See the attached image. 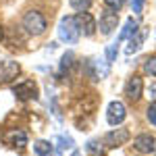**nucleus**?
<instances>
[{
    "mask_svg": "<svg viewBox=\"0 0 156 156\" xmlns=\"http://www.w3.org/2000/svg\"><path fill=\"white\" fill-rule=\"evenodd\" d=\"M117 23H119V15L115 11L108 9L106 12H102V17H100V31H102V36H110L117 29Z\"/></svg>",
    "mask_w": 156,
    "mask_h": 156,
    "instance_id": "nucleus-9",
    "label": "nucleus"
},
{
    "mask_svg": "<svg viewBox=\"0 0 156 156\" xmlns=\"http://www.w3.org/2000/svg\"><path fill=\"white\" fill-rule=\"evenodd\" d=\"M58 148H60V150H65V148H73V140H71V137H65V135H60V137H58Z\"/></svg>",
    "mask_w": 156,
    "mask_h": 156,
    "instance_id": "nucleus-23",
    "label": "nucleus"
},
{
    "mask_svg": "<svg viewBox=\"0 0 156 156\" xmlns=\"http://www.w3.org/2000/svg\"><path fill=\"white\" fill-rule=\"evenodd\" d=\"M127 117V110H125V104L119 102V100H115V102H110L106 108V121L110 125H121L123 121Z\"/></svg>",
    "mask_w": 156,
    "mask_h": 156,
    "instance_id": "nucleus-3",
    "label": "nucleus"
},
{
    "mask_svg": "<svg viewBox=\"0 0 156 156\" xmlns=\"http://www.w3.org/2000/svg\"><path fill=\"white\" fill-rule=\"evenodd\" d=\"M87 152H92L94 156H102V148H100V142H96V140L87 142Z\"/></svg>",
    "mask_w": 156,
    "mask_h": 156,
    "instance_id": "nucleus-19",
    "label": "nucleus"
},
{
    "mask_svg": "<svg viewBox=\"0 0 156 156\" xmlns=\"http://www.w3.org/2000/svg\"><path fill=\"white\" fill-rule=\"evenodd\" d=\"M4 140L9 142V146L12 148H25L27 146V133L25 131H19V129H12L4 135Z\"/></svg>",
    "mask_w": 156,
    "mask_h": 156,
    "instance_id": "nucleus-12",
    "label": "nucleus"
},
{
    "mask_svg": "<svg viewBox=\"0 0 156 156\" xmlns=\"http://www.w3.org/2000/svg\"><path fill=\"white\" fill-rule=\"evenodd\" d=\"M154 34H156V31H154Z\"/></svg>",
    "mask_w": 156,
    "mask_h": 156,
    "instance_id": "nucleus-29",
    "label": "nucleus"
},
{
    "mask_svg": "<svg viewBox=\"0 0 156 156\" xmlns=\"http://www.w3.org/2000/svg\"><path fill=\"white\" fill-rule=\"evenodd\" d=\"M135 34H137V21L131 17V19H127V21H125V27H123V31L119 34V37H117V44L123 42V40H127V37L135 36Z\"/></svg>",
    "mask_w": 156,
    "mask_h": 156,
    "instance_id": "nucleus-13",
    "label": "nucleus"
},
{
    "mask_svg": "<svg viewBox=\"0 0 156 156\" xmlns=\"http://www.w3.org/2000/svg\"><path fill=\"white\" fill-rule=\"evenodd\" d=\"M48 156H52V154H48Z\"/></svg>",
    "mask_w": 156,
    "mask_h": 156,
    "instance_id": "nucleus-28",
    "label": "nucleus"
},
{
    "mask_svg": "<svg viewBox=\"0 0 156 156\" xmlns=\"http://www.w3.org/2000/svg\"><path fill=\"white\" fill-rule=\"evenodd\" d=\"M23 27L31 36H42L46 31V19H44L42 12L29 11V12H25V17H23Z\"/></svg>",
    "mask_w": 156,
    "mask_h": 156,
    "instance_id": "nucleus-2",
    "label": "nucleus"
},
{
    "mask_svg": "<svg viewBox=\"0 0 156 156\" xmlns=\"http://www.w3.org/2000/svg\"><path fill=\"white\" fill-rule=\"evenodd\" d=\"M4 37V31H2V25H0V40Z\"/></svg>",
    "mask_w": 156,
    "mask_h": 156,
    "instance_id": "nucleus-26",
    "label": "nucleus"
},
{
    "mask_svg": "<svg viewBox=\"0 0 156 156\" xmlns=\"http://www.w3.org/2000/svg\"><path fill=\"white\" fill-rule=\"evenodd\" d=\"M34 150L37 152V156H48V154H52V146H50V142H44V140L36 142V144H34Z\"/></svg>",
    "mask_w": 156,
    "mask_h": 156,
    "instance_id": "nucleus-15",
    "label": "nucleus"
},
{
    "mask_svg": "<svg viewBox=\"0 0 156 156\" xmlns=\"http://www.w3.org/2000/svg\"><path fill=\"white\" fill-rule=\"evenodd\" d=\"M142 92H144V81H142V77H140V75L129 77V81L125 85V96H127V100H131V102L140 100V98H142Z\"/></svg>",
    "mask_w": 156,
    "mask_h": 156,
    "instance_id": "nucleus-5",
    "label": "nucleus"
},
{
    "mask_svg": "<svg viewBox=\"0 0 156 156\" xmlns=\"http://www.w3.org/2000/svg\"><path fill=\"white\" fill-rule=\"evenodd\" d=\"M142 42H144V34H140V31H137L135 36L129 37V46L125 48V52H127V54H133V52H137V50H140V46H142Z\"/></svg>",
    "mask_w": 156,
    "mask_h": 156,
    "instance_id": "nucleus-14",
    "label": "nucleus"
},
{
    "mask_svg": "<svg viewBox=\"0 0 156 156\" xmlns=\"http://www.w3.org/2000/svg\"><path fill=\"white\" fill-rule=\"evenodd\" d=\"M142 6H144V0H131L133 12H142Z\"/></svg>",
    "mask_w": 156,
    "mask_h": 156,
    "instance_id": "nucleus-24",
    "label": "nucleus"
},
{
    "mask_svg": "<svg viewBox=\"0 0 156 156\" xmlns=\"http://www.w3.org/2000/svg\"><path fill=\"white\" fill-rule=\"evenodd\" d=\"M71 60H73V52H67V54L62 56V60H60V69H62V71L69 69V67H71Z\"/></svg>",
    "mask_w": 156,
    "mask_h": 156,
    "instance_id": "nucleus-22",
    "label": "nucleus"
},
{
    "mask_svg": "<svg viewBox=\"0 0 156 156\" xmlns=\"http://www.w3.org/2000/svg\"><path fill=\"white\" fill-rule=\"evenodd\" d=\"M75 21H77V27H79V31L83 34V36H94V31H96V19L90 15V12H79L77 17H75Z\"/></svg>",
    "mask_w": 156,
    "mask_h": 156,
    "instance_id": "nucleus-8",
    "label": "nucleus"
},
{
    "mask_svg": "<svg viewBox=\"0 0 156 156\" xmlns=\"http://www.w3.org/2000/svg\"><path fill=\"white\" fill-rule=\"evenodd\" d=\"M19 73H21L19 62H12V60H0V81H2V83L12 81Z\"/></svg>",
    "mask_w": 156,
    "mask_h": 156,
    "instance_id": "nucleus-7",
    "label": "nucleus"
},
{
    "mask_svg": "<svg viewBox=\"0 0 156 156\" xmlns=\"http://www.w3.org/2000/svg\"><path fill=\"white\" fill-rule=\"evenodd\" d=\"M12 94L21 100H29V98H36L37 96V85L31 81V79H25L21 83H17L12 87Z\"/></svg>",
    "mask_w": 156,
    "mask_h": 156,
    "instance_id": "nucleus-6",
    "label": "nucleus"
},
{
    "mask_svg": "<svg viewBox=\"0 0 156 156\" xmlns=\"http://www.w3.org/2000/svg\"><path fill=\"white\" fill-rule=\"evenodd\" d=\"M129 140V131L127 129H112L104 135V146L106 148H119Z\"/></svg>",
    "mask_w": 156,
    "mask_h": 156,
    "instance_id": "nucleus-10",
    "label": "nucleus"
},
{
    "mask_svg": "<svg viewBox=\"0 0 156 156\" xmlns=\"http://www.w3.org/2000/svg\"><path fill=\"white\" fill-rule=\"evenodd\" d=\"M133 148H135L137 152H142V154L154 156V154H156V137L148 135V133H144V135H137V137L133 140Z\"/></svg>",
    "mask_w": 156,
    "mask_h": 156,
    "instance_id": "nucleus-4",
    "label": "nucleus"
},
{
    "mask_svg": "<svg viewBox=\"0 0 156 156\" xmlns=\"http://www.w3.org/2000/svg\"><path fill=\"white\" fill-rule=\"evenodd\" d=\"M87 71H90V77L94 81L104 79L108 75V62H104V60H90L87 62Z\"/></svg>",
    "mask_w": 156,
    "mask_h": 156,
    "instance_id": "nucleus-11",
    "label": "nucleus"
},
{
    "mask_svg": "<svg viewBox=\"0 0 156 156\" xmlns=\"http://www.w3.org/2000/svg\"><path fill=\"white\" fill-rule=\"evenodd\" d=\"M79 36H81V31H79V27H77L75 17H62L60 23H58L60 42H65V44H77Z\"/></svg>",
    "mask_w": 156,
    "mask_h": 156,
    "instance_id": "nucleus-1",
    "label": "nucleus"
},
{
    "mask_svg": "<svg viewBox=\"0 0 156 156\" xmlns=\"http://www.w3.org/2000/svg\"><path fill=\"white\" fill-rule=\"evenodd\" d=\"M69 4H71L73 11L77 12H85L90 6H92V0H69Z\"/></svg>",
    "mask_w": 156,
    "mask_h": 156,
    "instance_id": "nucleus-16",
    "label": "nucleus"
},
{
    "mask_svg": "<svg viewBox=\"0 0 156 156\" xmlns=\"http://www.w3.org/2000/svg\"><path fill=\"white\" fill-rule=\"evenodd\" d=\"M104 4H106L108 9H110V11H119L121 6H123V0H104Z\"/></svg>",
    "mask_w": 156,
    "mask_h": 156,
    "instance_id": "nucleus-21",
    "label": "nucleus"
},
{
    "mask_svg": "<svg viewBox=\"0 0 156 156\" xmlns=\"http://www.w3.org/2000/svg\"><path fill=\"white\" fill-rule=\"evenodd\" d=\"M144 71L148 73V75H154V77H156V54H154V56H148V58H146Z\"/></svg>",
    "mask_w": 156,
    "mask_h": 156,
    "instance_id": "nucleus-17",
    "label": "nucleus"
},
{
    "mask_svg": "<svg viewBox=\"0 0 156 156\" xmlns=\"http://www.w3.org/2000/svg\"><path fill=\"white\" fill-rule=\"evenodd\" d=\"M148 92H150V98H156V83L150 85V90H148Z\"/></svg>",
    "mask_w": 156,
    "mask_h": 156,
    "instance_id": "nucleus-25",
    "label": "nucleus"
},
{
    "mask_svg": "<svg viewBox=\"0 0 156 156\" xmlns=\"http://www.w3.org/2000/svg\"><path fill=\"white\" fill-rule=\"evenodd\" d=\"M148 121H150L152 125H156V100L148 106Z\"/></svg>",
    "mask_w": 156,
    "mask_h": 156,
    "instance_id": "nucleus-20",
    "label": "nucleus"
},
{
    "mask_svg": "<svg viewBox=\"0 0 156 156\" xmlns=\"http://www.w3.org/2000/svg\"><path fill=\"white\" fill-rule=\"evenodd\" d=\"M117 46H119L117 42H112L110 46H106V60L108 62H115V60H117V52H119Z\"/></svg>",
    "mask_w": 156,
    "mask_h": 156,
    "instance_id": "nucleus-18",
    "label": "nucleus"
},
{
    "mask_svg": "<svg viewBox=\"0 0 156 156\" xmlns=\"http://www.w3.org/2000/svg\"><path fill=\"white\" fill-rule=\"evenodd\" d=\"M73 156H79V152H77V150H75V152H73Z\"/></svg>",
    "mask_w": 156,
    "mask_h": 156,
    "instance_id": "nucleus-27",
    "label": "nucleus"
}]
</instances>
